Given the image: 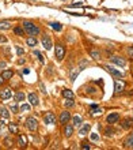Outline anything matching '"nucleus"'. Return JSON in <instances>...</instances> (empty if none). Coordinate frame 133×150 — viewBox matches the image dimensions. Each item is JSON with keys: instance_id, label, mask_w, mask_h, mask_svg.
Listing matches in <instances>:
<instances>
[{"instance_id": "nucleus-1", "label": "nucleus", "mask_w": 133, "mask_h": 150, "mask_svg": "<svg viewBox=\"0 0 133 150\" xmlns=\"http://www.w3.org/2000/svg\"><path fill=\"white\" fill-rule=\"evenodd\" d=\"M23 29H24V33H27L30 37H35L39 34V28L35 26L30 21H23Z\"/></svg>"}, {"instance_id": "nucleus-2", "label": "nucleus", "mask_w": 133, "mask_h": 150, "mask_svg": "<svg viewBox=\"0 0 133 150\" xmlns=\"http://www.w3.org/2000/svg\"><path fill=\"white\" fill-rule=\"evenodd\" d=\"M106 71L109 72L113 78H116V79H120V78H124V72L122 71H120V70H117V68H114L113 66H106Z\"/></svg>"}, {"instance_id": "nucleus-3", "label": "nucleus", "mask_w": 133, "mask_h": 150, "mask_svg": "<svg viewBox=\"0 0 133 150\" xmlns=\"http://www.w3.org/2000/svg\"><path fill=\"white\" fill-rule=\"evenodd\" d=\"M55 52H56V57H57V60L61 62V60L64 59V56H65V48H64L61 44H57V45L55 47Z\"/></svg>"}, {"instance_id": "nucleus-4", "label": "nucleus", "mask_w": 133, "mask_h": 150, "mask_svg": "<svg viewBox=\"0 0 133 150\" xmlns=\"http://www.w3.org/2000/svg\"><path fill=\"white\" fill-rule=\"evenodd\" d=\"M26 127H27L30 131H37L38 130V122L35 117H27L26 120Z\"/></svg>"}, {"instance_id": "nucleus-5", "label": "nucleus", "mask_w": 133, "mask_h": 150, "mask_svg": "<svg viewBox=\"0 0 133 150\" xmlns=\"http://www.w3.org/2000/svg\"><path fill=\"white\" fill-rule=\"evenodd\" d=\"M124 89H125V82H124V81H120V79H116V81H114V94L122 93Z\"/></svg>"}, {"instance_id": "nucleus-6", "label": "nucleus", "mask_w": 133, "mask_h": 150, "mask_svg": "<svg viewBox=\"0 0 133 150\" xmlns=\"http://www.w3.org/2000/svg\"><path fill=\"white\" fill-rule=\"evenodd\" d=\"M110 59H111V62H113L114 64H117L118 67H125L126 66V60L124 59V57H121V56L114 55V56H111Z\"/></svg>"}, {"instance_id": "nucleus-7", "label": "nucleus", "mask_w": 133, "mask_h": 150, "mask_svg": "<svg viewBox=\"0 0 133 150\" xmlns=\"http://www.w3.org/2000/svg\"><path fill=\"white\" fill-rule=\"evenodd\" d=\"M120 120V113L118 112H113V113H110L107 117H106V123L107 124H114V123H117Z\"/></svg>"}, {"instance_id": "nucleus-8", "label": "nucleus", "mask_w": 133, "mask_h": 150, "mask_svg": "<svg viewBox=\"0 0 133 150\" xmlns=\"http://www.w3.org/2000/svg\"><path fill=\"white\" fill-rule=\"evenodd\" d=\"M69 120H71V113L68 111H64V112H61V115H60V117H59V122L61 123V124H66V123H69Z\"/></svg>"}, {"instance_id": "nucleus-9", "label": "nucleus", "mask_w": 133, "mask_h": 150, "mask_svg": "<svg viewBox=\"0 0 133 150\" xmlns=\"http://www.w3.org/2000/svg\"><path fill=\"white\" fill-rule=\"evenodd\" d=\"M27 100H29V103H30V105H33V107H37V105L39 104L38 96L35 94V93H29Z\"/></svg>"}, {"instance_id": "nucleus-10", "label": "nucleus", "mask_w": 133, "mask_h": 150, "mask_svg": "<svg viewBox=\"0 0 133 150\" xmlns=\"http://www.w3.org/2000/svg\"><path fill=\"white\" fill-rule=\"evenodd\" d=\"M11 96H12V91H11V89H8V87L0 90V100H4V101H6V100L11 98Z\"/></svg>"}, {"instance_id": "nucleus-11", "label": "nucleus", "mask_w": 133, "mask_h": 150, "mask_svg": "<svg viewBox=\"0 0 133 150\" xmlns=\"http://www.w3.org/2000/svg\"><path fill=\"white\" fill-rule=\"evenodd\" d=\"M43 120L46 124H56V116L52 112H46V115L43 116Z\"/></svg>"}, {"instance_id": "nucleus-12", "label": "nucleus", "mask_w": 133, "mask_h": 150, "mask_svg": "<svg viewBox=\"0 0 133 150\" xmlns=\"http://www.w3.org/2000/svg\"><path fill=\"white\" fill-rule=\"evenodd\" d=\"M42 45H43V48H45L46 51H50L52 47H53L50 37H49V36H43L42 37Z\"/></svg>"}, {"instance_id": "nucleus-13", "label": "nucleus", "mask_w": 133, "mask_h": 150, "mask_svg": "<svg viewBox=\"0 0 133 150\" xmlns=\"http://www.w3.org/2000/svg\"><path fill=\"white\" fill-rule=\"evenodd\" d=\"M74 130H75V127L72 126V124H64V135H65L66 138H71V137H72Z\"/></svg>"}, {"instance_id": "nucleus-14", "label": "nucleus", "mask_w": 133, "mask_h": 150, "mask_svg": "<svg viewBox=\"0 0 133 150\" xmlns=\"http://www.w3.org/2000/svg\"><path fill=\"white\" fill-rule=\"evenodd\" d=\"M90 130H91V124L86 123V124H83V126L80 127V130H79V135H80V137H84V135H87L88 132H90Z\"/></svg>"}, {"instance_id": "nucleus-15", "label": "nucleus", "mask_w": 133, "mask_h": 150, "mask_svg": "<svg viewBox=\"0 0 133 150\" xmlns=\"http://www.w3.org/2000/svg\"><path fill=\"white\" fill-rule=\"evenodd\" d=\"M18 146L23 147V149L27 146V137H26L24 134H22V135H19V137H18Z\"/></svg>"}, {"instance_id": "nucleus-16", "label": "nucleus", "mask_w": 133, "mask_h": 150, "mask_svg": "<svg viewBox=\"0 0 133 150\" xmlns=\"http://www.w3.org/2000/svg\"><path fill=\"white\" fill-rule=\"evenodd\" d=\"M124 147H126V149L133 147V132H130L125 138V141H124Z\"/></svg>"}, {"instance_id": "nucleus-17", "label": "nucleus", "mask_w": 133, "mask_h": 150, "mask_svg": "<svg viewBox=\"0 0 133 150\" xmlns=\"http://www.w3.org/2000/svg\"><path fill=\"white\" fill-rule=\"evenodd\" d=\"M121 127L124 128V130H129L130 127H133V120L132 119H124L122 120V123H121Z\"/></svg>"}, {"instance_id": "nucleus-18", "label": "nucleus", "mask_w": 133, "mask_h": 150, "mask_svg": "<svg viewBox=\"0 0 133 150\" xmlns=\"http://www.w3.org/2000/svg\"><path fill=\"white\" fill-rule=\"evenodd\" d=\"M11 22L10 21H0V30H10Z\"/></svg>"}, {"instance_id": "nucleus-19", "label": "nucleus", "mask_w": 133, "mask_h": 150, "mask_svg": "<svg viewBox=\"0 0 133 150\" xmlns=\"http://www.w3.org/2000/svg\"><path fill=\"white\" fill-rule=\"evenodd\" d=\"M82 124V117L79 116V115H75L74 117H72V126L74 127H80Z\"/></svg>"}, {"instance_id": "nucleus-20", "label": "nucleus", "mask_w": 133, "mask_h": 150, "mask_svg": "<svg viewBox=\"0 0 133 150\" xmlns=\"http://www.w3.org/2000/svg\"><path fill=\"white\" fill-rule=\"evenodd\" d=\"M24 98H26V96H24L23 91H16L15 93V101L16 103H22V101H24Z\"/></svg>"}, {"instance_id": "nucleus-21", "label": "nucleus", "mask_w": 133, "mask_h": 150, "mask_svg": "<svg viewBox=\"0 0 133 150\" xmlns=\"http://www.w3.org/2000/svg\"><path fill=\"white\" fill-rule=\"evenodd\" d=\"M90 56L94 60H99V59H101V52H99L98 49H91V51H90Z\"/></svg>"}, {"instance_id": "nucleus-22", "label": "nucleus", "mask_w": 133, "mask_h": 150, "mask_svg": "<svg viewBox=\"0 0 133 150\" xmlns=\"http://www.w3.org/2000/svg\"><path fill=\"white\" fill-rule=\"evenodd\" d=\"M1 76H3L6 81H7V79H11L12 76H14V71H12V70H6V71L1 72Z\"/></svg>"}, {"instance_id": "nucleus-23", "label": "nucleus", "mask_w": 133, "mask_h": 150, "mask_svg": "<svg viewBox=\"0 0 133 150\" xmlns=\"http://www.w3.org/2000/svg\"><path fill=\"white\" fill-rule=\"evenodd\" d=\"M8 130H10V132H11V134H18V132H19V128H18V126H16V124H14V123H10Z\"/></svg>"}, {"instance_id": "nucleus-24", "label": "nucleus", "mask_w": 133, "mask_h": 150, "mask_svg": "<svg viewBox=\"0 0 133 150\" xmlns=\"http://www.w3.org/2000/svg\"><path fill=\"white\" fill-rule=\"evenodd\" d=\"M63 96L65 97V98H74V97H75L74 91L69 90V89H64V90H63Z\"/></svg>"}, {"instance_id": "nucleus-25", "label": "nucleus", "mask_w": 133, "mask_h": 150, "mask_svg": "<svg viewBox=\"0 0 133 150\" xmlns=\"http://www.w3.org/2000/svg\"><path fill=\"white\" fill-rule=\"evenodd\" d=\"M3 143L6 145V147H12V145H14V141H12L11 137H6L3 141Z\"/></svg>"}, {"instance_id": "nucleus-26", "label": "nucleus", "mask_w": 133, "mask_h": 150, "mask_svg": "<svg viewBox=\"0 0 133 150\" xmlns=\"http://www.w3.org/2000/svg\"><path fill=\"white\" fill-rule=\"evenodd\" d=\"M26 42H27L29 47H35L37 45V40H35V37H29L27 40H26Z\"/></svg>"}, {"instance_id": "nucleus-27", "label": "nucleus", "mask_w": 133, "mask_h": 150, "mask_svg": "<svg viewBox=\"0 0 133 150\" xmlns=\"http://www.w3.org/2000/svg\"><path fill=\"white\" fill-rule=\"evenodd\" d=\"M14 33H15L16 36H24V29L20 28V26H16V28L14 29Z\"/></svg>"}, {"instance_id": "nucleus-28", "label": "nucleus", "mask_w": 133, "mask_h": 150, "mask_svg": "<svg viewBox=\"0 0 133 150\" xmlns=\"http://www.w3.org/2000/svg\"><path fill=\"white\" fill-rule=\"evenodd\" d=\"M0 116H1V117L3 119H8L10 117V113H8V111L7 109H6V108H0Z\"/></svg>"}, {"instance_id": "nucleus-29", "label": "nucleus", "mask_w": 133, "mask_h": 150, "mask_svg": "<svg viewBox=\"0 0 133 150\" xmlns=\"http://www.w3.org/2000/svg\"><path fill=\"white\" fill-rule=\"evenodd\" d=\"M97 113H102V109L98 108L97 105H91V115H97Z\"/></svg>"}, {"instance_id": "nucleus-30", "label": "nucleus", "mask_w": 133, "mask_h": 150, "mask_svg": "<svg viewBox=\"0 0 133 150\" xmlns=\"http://www.w3.org/2000/svg\"><path fill=\"white\" fill-rule=\"evenodd\" d=\"M64 105H65V108H72V107H75L74 98H66L65 103H64Z\"/></svg>"}, {"instance_id": "nucleus-31", "label": "nucleus", "mask_w": 133, "mask_h": 150, "mask_svg": "<svg viewBox=\"0 0 133 150\" xmlns=\"http://www.w3.org/2000/svg\"><path fill=\"white\" fill-rule=\"evenodd\" d=\"M50 26H52V29H53V30H56V32H60V30L63 29V26H61L59 22H53V23H50Z\"/></svg>"}, {"instance_id": "nucleus-32", "label": "nucleus", "mask_w": 133, "mask_h": 150, "mask_svg": "<svg viewBox=\"0 0 133 150\" xmlns=\"http://www.w3.org/2000/svg\"><path fill=\"white\" fill-rule=\"evenodd\" d=\"M30 105H27V104H22V105H20V108H19V111L20 112H29L30 111Z\"/></svg>"}, {"instance_id": "nucleus-33", "label": "nucleus", "mask_w": 133, "mask_h": 150, "mask_svg": "<svg viewBox=\"0 0 133 150\" xmlns=\"http://www.w3.org/2000/svg\"><path fill=\"white\" fill-rule=\"evenodd\" d=\"M10 111H11L12 113H18V112H19V108H18L16 104H12L11 107H10Z\"/></svg>"}, {"instance_id": "nucleus-34", "label": "nucleus", "mask_w": 133, "mask_h": 150, "mask_svg": "<svg viewBox=\"0 0 133 150\" xmlns=\"http://www.w3.org/2000/svg\"><path fill=\"white\" fill-rule=\"evenodd\" d=\"M80 70H82V68H79V70H75V71L72 72V74H71V81H72V82H74L75 78L78 76V74H79V71H80Z\"/></svg>"}, {"instance_id": "nucleus-35", "label": "nucleus", "mask_w": 133, "mask_h": 150, "mask_svg": "<svg viewBox=\"0 0 133 150\" xmlns=\"http://www.w3.org/2000/svg\"><path fill=\"white\" fill-rule=\"evenodd\" d=\"M126 53L130 56V59H133V47L130 45V47H126Z\"/></svg>"}, {"instance_id": "nucleus-36", "label": "nucleus", "mask_w": 133, "mask_h": 150, "mask_svg": "<svg viewBox=\"0 0 133 150\" xmlns=\"http://www.w3.org/2000/svg\"><path fill=\"white\" fill-rule=\"evenodd\" d=\"M114 132H116V131H114L113 128H106V130H105V135H106V137H110V135H113Z\"/></svg>"}, {"instance_id": "nucleus-37", "label": "nucleus", "mask_w": 133, "mask_h": 150, "mask_svg": "<svg viewBox=\"0 0 133 150\" xmlns=\"http://www.w3.org/2000/svg\"><path fill=\"white\" fill-rule=\"evenodd\" d=\"M34 55L38 56V60L41 62V63H43V57H42V55H41V52H39V51H34Z\"/></svg>"}, {"instance_id": "nucleus-38", "label": "nucleus", "mask_w": 133, "mask_h": 150, "mask_svg": "<svg viewBox=\"0 0 133 150\" xmlns=\"http://www.w3.org/2000/svg\"><path fill=\"white\" fill-rule=\"evenodd\" d=\"M16 53H18V56H22L24 53V51L20 47H16Z\"/></svg>"}, {"instance_id": "nucleus-39", "label": "nucleus", "mask_w": 133, "mask_h": 150, "mask_svg": "<svg viewBox=\"0 0 133 150\" xmlns=\"http://www.w3.org/2000/svg\"><path fill=\"white\" fill-rule=\"evenodd\" d=\"M80 147H82V149H90V145H88V143H87V142H83L82 143V146H80Z\"/></svg>"}, {"instance_id": "nucleus-40", "label": "nucleus", "mask_w": 133, "mask_h": 150, "mask_svg": "<svg viewBox=\"0 0 133 150\" xmlns=\"http://www.w3.org/2000/svg\"><path fill=\"white\" fill-rule=\"evenodd\" d=\"M6 42H7V38H6L4 36H1V34H0V44H6Z\"/></svg>"}, {"instance_id": "nucleus-41", "label": "nucleus", "mask_w": 133, "mask_h": 150, "mask_svg": "<svg viewBox=\"0 0 133 150\" xmlns=\"http://www.w3.org/2000/svg\"><path fill=\"white\" fill-rule=\"evenodd\" d=\"M4 126H6V123H4V120H0V132L4 130Z\"/></svg>"}, {"instance_id": "nucleus-42", "label": "nucleus", "mask_w": 133, "mask_h": 150, "mask_svg": "<svg viewBox=\"0 0 133 150\" xmlns=\"http://www.w3.org/2000/svg\"><path fill=\"white\" fill-rule=\"evenodd\" d=\"M7 67V63L6 62H0V70H3V68Z\"/></svg>"}, {"instance_id": "nucleus-43", "label": "nucleus", "mask_w": 133, "mask_h": 150, "mask_svg": "<svg viewBox=\"0 0 133 150\" xmlns=\"http://www.w3.org/2000/svg\"><path fill=\"white\" fill-rule=\"evenodd\" d=\"M91 139H92V141H98L99 137H98L97 134H92V135H91Z\"/></svg>"}, {"instance_id": "nucleus-44", "label": "nucleus", "mask_w": 133, "mask_h": 150, "mask_svg": "<svg viewBox=\"0 0 133 150\" xmlns=\"http://www.w3.org/2000/svg\"><path fill=\"white\" fill-rule=\"evenodd\" d=\"M4 81H6V79H4L3 76H1V74H0V86H1V85L4 83Z\"/></svg>"}]
</instances>
